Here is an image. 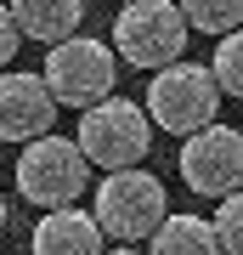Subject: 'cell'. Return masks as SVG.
Returning a JSON list of instances; mask_svg holds the SVG:
<instances>
[{
    "mask_svg": "<svg viewBox=\"0 0 243 255\" xmlns=\"http://www.w3.org/2000/svg\"><path fill=\"white\" fill-rule=\"evenodd\" d=\"M147 119H153L159 130H170V136H198V130L215 125L221 114V85L215 74H209V63H170L164 74H153L147 80Z\"/></svg>",
    "mask_w": 243,
    "mask_h": 255,
    "instance_id": "1",
    "label": "cell"
},
{
    "mask_svg": "<svg viewBox=\"0 0 243 255\" xmlns=\"http://www.w3.org/2000/svg\"><path fill=\"white\" fill-rule=\"evenodd\" d=\"M192 28L181 17L175 0H130L119 6V23H113V57H125L130 68H147V74H164L170 63H181Z\"/></svg>",
    "mask_w": 243,
    "mask_h": 255,
    "instance_id": "2",
    "label": "cell"
},
{
    "mask_svg": "<svg viewBox=\"0 0 243 255\" xmlns=\"http://www.w3.org/2000/svg\"><path fill=\"white\" fill-rule=\"evenodd\" d=\"M90 216H96L102 238H113V244H142V238H153L164 227L170 199H164V182L153 170H113V176H102Z\"/></svg>",
    "mask_w": 243,
    "mask_h": 255,
    "instance_id": "3",
    "label": "cell"
},
{
    "mask_svg": "<svg viewBox=\"0 0 243 255\" xmlns=\"http://www.w3.org/2000/svg\"><path fill=\"white\" fill-rule=\"evenodd\" d=\"M40 80H45V91H51L57 108H80L85 114V108H96V102L113 97L119 57H113V46H102V40L74 34V40H63V46H51Z\"/></svg>",
    "mask_w": 243,
    "mask_h": 255,
    "instance_id": "4",
    "label": "cell"
},
{
    "mask_svg": "<svg viewBox=\"0 0 243 255\" xmlns=\"http://www.w3.org/2000/svg\"><path fill=\"white\" fill-rule=\"evenodd\" d=\"M153 147V119H147L142 102L130 97H108L96 108L80 114V153L96 164V170H136Z\"/></svg>",
    "mask_w": 243,
    "mask_h": 255,
    "instance_id": "5",
    "label": "cell"
},
{
    "mask_svg": "<svg viewBox=\"0 0 243 255\" xmlns=\"http://www.w3.org/2000/svg\"><path fill=\"white\" fill-rule=\"evenodd\" d=\"M85 182H90V159L68 136H40V142H28L17 153V193L28 204H40V210L80 204Z\"/></svg>",
    "mask_w": 243,
    "mask_h": 255,
    "instance_id": "6",
    "label": "cell"
},
{
    "mask_svg": "<svg viewBox=\"0 0 243 255\" xmlns=\"http://www.w3.org/2000/svg\"><path fill=\"white\" fill-rule=\"evenodd\" d=\"M181 182H187L198 199H232V193H243V130L232 125H209L198 130V136L181 142Z\"/></svg>",
    "mask_w": 243,
    "mask_h": 255,
    "instance_id": "7",
    "label": "cell"
},
{
    "mask_svg": "<svg viewBox=\"0 0 243 255\" xmlns=\"http://www.w3.org/2000/svg\"><path fill=\"white\" fill-rule=\"evenodd\" d=\"M51 125H57V102L51 91H45V80L40 74H0V142H40V136H51Z\"/></svg>",
    "mask_w": 243,
    "mask_h": 255,
    "instance_id": "8",
    "label": "cell"
},
{
    "mask_svg": "<svg viewBox=\"0 0 243 255\" xmlns=\"http://www.w3.org/2000/svg\"><path fill=\"white\" fill-rule=\"evenodd\" d=\"M34 255H108V250H102L96 216L68 204V210H45L34 221Z\"/></svg>",
    "mask_w": 243,
    "mask_h": 255,
    "instance_id": "9",
    "label": "cell"
},
{
    "mask_svg": "<svg viewBox=\"0 0 243 255\" xmlns=\"http://www.w3.org/2000/svg\"><path fill=\"white\" fill-rule=\"evenodd\" d=\"M6 11L17 23V34L40 40V46H63L85 23V0H6Z\"/></svg>",
    "mask_w": 243,
    "mask_h": 255,
    "instance_id": "10",
    "label": "cell"
},
{
    "mask_svg": "<svg viewBox=\"0 0 243 255\" xmlns=\"http://www.w3.org/2000/svg\"><path fill=\"white\" fill-rule=\"evenodd\" d=\"M147 255H226L209 216H164V227L147 238Z\"/></svg>",
    "mask_w": 243,
    "mask_h": 255,
    "instance_id": "11",
    "label": "cell"
},
{
    "mask_svg": "<svg viewBox=\"0 0 243 255\" xmlns=\"http://www.w3.org/2000/svg\"><path fill=\"white\" fill-rule=\"evenodd\" d=\"M187 28H198V34H238L243 28V0H175Z\"/></svg>",
    "mask_w": 243,
    "mask_h": 255,
    "instance_id": "12",
    "label": "cell"
},
{
    "mask_svg": "<svg viewBox=\"0 0 243 255\" xmlns=\"http://www.w3.org/2000/svg\"><path fill=\"white\" fill-rule=\"evenodd\" d=\"M209 74H215L221 97H238V102H243V28H238V34H226L221 46H215V63H209Z\"/></svg>",
    "mask_w": 243,
    "mask_h": 255,
    "instance_id": "13",
    "label": "cell"
},
{
    "mask_svg": "<svg viewBox=\"0 0 243 255\" xmlns=\"http://www.w3.org/2000/svg\"><path fill=\"white\" fill-rule=\"evenodd\" d=\"M209 227H215L226 255H243V193H232V199L215 204V221H209Z\"/></svg>",
    "mask_w": 243,
    "mask_h": 255,
    "instance_id": "14",
    "label": "cell"
},
{
    "mask_svg": "<svg viewBox=\"0 0 243 255\" xmlns=\"http://www.w3.org/2000/svg\"><path fill=\"white\" fill-rule=\"evenodd\" d=\"M17 46H23V34H17V23H11V11L0 6V68L17 57Z\"/></svg>",
    "mask_w": 243,
    "mask_h": 255,
    "instance_id": "15",
    "label": "cell"
},
{
    "mask_svg": "<svg viewBox=\"0 0 243 255\" xmlns=\"http://www.w3.org/2000/svg\"><path fill=\"white\" fill-rule=\"evenodd\" d=\"M108 255H142V250H130V244H119V250H108Z\"/></svg>",
    "mask_w": 243,
    "mask_h": 255,
    "instance_id": "16",
    "label": "cell"
},
{
    "mask_svg": "<svg viewBox=\"0 0 243 255\" xmlns=\"http://www.w3.org/2000/svg\"><path fill=\"white\" fill-rule=\"evenodd\" d=\"M0 227H6V199H0Z\"/></svg>",
    "mask_w": 243,
    "mask_h": 255,
    "instance_id": "17",
    "label": "cell"
},
{
    "mask_svg": "<svg viewBox=\"0 0 243 255\" xmlns=\"http://www.w3.org/2000/svg\"><path fill=\"white\" fill-rule=\"evenodd\" d=\"M113 6H130V0H113Z\"/></svg>",
    "mask_w": 243,
    "mask_h": 255,
    "instance_id": "18",
    "label": "cell"
}]
</instances>
